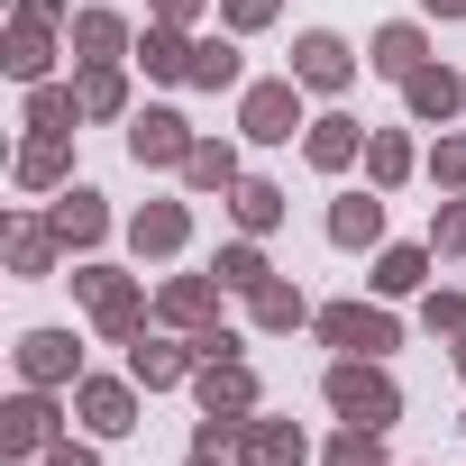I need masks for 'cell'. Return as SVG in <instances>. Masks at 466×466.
<instances>
[{"mask_svg":"<svg viewBox=\"0 0 466 466\" xmlns=\"http://www.w3.org/2000/svg\"><path fill=\"white\" fill-rule=\"evenodd\" d=\"M19 375H28V384H65V375H83V348H74L65 329H28V339H19Z\"/></svg>","mask_w":466,"mask_h":466,"instance_id":"30bf717a","label":"cell"},{"mask_svg":"<svg viewBox=\"0 0 466 466\" xmlns=\"http://www.w3.org/2000/svg\"><path fill=\"white\" fill-rule=\"evenodd\" d=\"M320 339H329V348H348V357H384L402 329H393V311H366V302H329V311H320Z\"/></svg>","mask_w":466,"mask_h":466,"instance_id":"3957f363","label":"cell"},{"mask_svg":"<svg viewBox=\"0 0 466 466\" xmlns=\"http://www.w3.org/2000/svg\"><path fill=\"white\" fill-rule=\"evenodd\" d=\"M420 320H430V329H466V293H430Z\"/></svg>","mask_w":466,"mask_h":466,"instance_id":"e575fe53","label":"cell"},{"mask_svg":"<svg viewBox=\"0 0 466 466\" xmlns=\"http://www.w3.org/2000/svg\"><path fill=\"white\" fill-rule=\"evenodd\" d=\"M183 174H192V192H238V156H228V147H210V137L183 156Z\"/></svg>","mask_w":466,"mask_h":466,"instance_id":"d4e9b609","label":"cell"},{"mask_svg":"<svg viewBox=\"0 0 466 466\" xmlns=\"http://www.w3.org/2000/svg\"><path fill=\"white\" fill-rule=\"evenodd\" d=\"M128 238H137V257H174V248L192 238V210H183V201H147Z\"/></svg>","mask_w":466,"mask_h":466,"instance_id":"7c38bea8","label":"cell"},{"mask_svg":"<svg viewBox=\"0 0 466 466\" xmlns=\"http://www.w3.org/2000/svg\"><path fill=\"white\" fill-rule=\"evenodd\" d=\"M128 156H137V165H183V156H192L183 110H137V119H128Z\"/></svg>","mask_w":466,"mask_h":466,"instance_id":"277c9868","label":"cell"},{"mask_svg":"<svg viewBox=\"0 0 466 466\" xmlns=\"http://www.w3.org/2000/svg\"><path fill=\"white\" fill-rule=\"evenodd\" d=\"M219 311V284L210 275H183V284H165V320H183V329H201Z\"/></svg>","mask_w":466,"mask_h":466,"instance_id":"603a6c76","label":"cell"},{"mask_svg":"<svg viewBox=\"0 0 466 466\" xmlns=\"http://www.w3.org/2000/svg\"><path fill=\"white\" fill-rule=\"evenodd\" d=\"M46 466H92V448H65V439H56V448H46Z\"/></svg>","mask_w":466,"mask_h":466,"instance_id":"ab89813d","label":"cell"},{"mask_svg":"<svg viewBox=\"0 0 466 466\" xmlns=\"http://www.w3.org/2000/svg\"><path fill=\"white\" fill-rule=\"evenodd\" d=\"M74 46H83V65H119V46H128V19H110V10H83V19H74Z\"/></svg>","mask_w":466,"mask_h":466,"instance_id":"ac0fdd59","label":"cell"},{"mask_svg":"<svg viewBox=\"0 0 466 466\" xmlns=\"http://www.w3.org/2000/svg\"><path fill=\"white\" fill-rule=\"evenodd\" d=\"M137 65H147V74H156V83H192V37H183V28H165V19H156V28H147V37H137Z\"/></svg>","mask_w":466,"mask_h":466,"instance_id":"5bb4252c","label":"cell"},{"mask_svg":"<svg viewBox=\"0 0 466 466\" xmlns=\"http://www.w3.org/2000/svg\"><path fill=\"white\" fill-rule=\"evenodd\" d=\"M348 74H357V56H348V46H339L329 28H311V37L293 46V83H311V92H339Z\"/></svg>","mask_w":466,"mask_h":466,"instance_id":"9c48e42d","label":"cell"},{"mask_svg":"<svg viewBox=\"0 0 466 466\" xmlns=\"http://www.w3.org/2000/svg\"><path fill=\"white\" fill-rule=\"evenodd\" d=\"M430 174H439V183H466V137H439V156H430Z\"/></svg>","mask_w":466,"mask_h":466,"instance_id":"d590c367","label":"cell"},{"mask_svg":"<svg viewBox=\"0 0 466 466\" xmlns=\"http://www.w3.org/2000/svg\"><path fill=\"white\" fill-rule=\"evenodd\" d=\"M46 56H56V46H46V19H19V28H10V74H19V83H37V74H46Z\"/></svg>","mask_w":466,"mask_h":466,"instance_id":"f1b7e54d","label":"cell"},{"mask_svg":"<svg viewBox=\"0 0 466 466\" xmlns=\"http://www.w3.org/2000/svg\"><path fill=\"white\" fill-rule=\"evenodd\" d=\"M192 466H219V448H192Z\"/></svg>","mask_w":466,"mask_h":466,"instance_id":"7bdbcfd3","label":"cell"},{"mask_svg":"<svg viewBox=\"0 0 466 466\" xmlns=\"http://www.w3.org/2000/svg\"><path fill=\"white\" fill-rule=\"evenodd\" d=\"M439 248L466 257V201H439Z\"/></svg>","mask_w":466,"mask_h":466,"instance_id":"74e56055","label":"cell"},{"mask_svg":"<svg viewBox=\"0 0 466 466\" xmlns=\"http://www.w3.org/2000/svg\"><path fill=\"white\" fill-rule=\"evenodd\" d=\"M201 411L248 420V411H257V375H248L238 357H201Z\"/></svg>","mask_w":466,"mask_h":466,"instance_id":"8992f818","label":"cell"},{"mask_svg":"<svg viewBox=\"0 0 466 466\" xmlns=\"http://www.w3.org/2000/svg\"><path fill=\"white\" fill-rule=\"evenodd\" d=\"M430 10H439V19H466V0H430Z\"/></svg>","mask_w":466,"mask_h":466,"instance_id":"b9f144b4","label":"cell"},{"mask_svg":"<svg viewBox=\"0 0 466 466\" xmlns=\"http://www.w3.org/2000/svg\"><path fill=\"white\" fill-rule=\"evenodd\" d=\"M74 293L92 302V320H101V339H128V329L147 320V293H137L128 275H110V266H92V275H74Z\"/></svg>","mask_w":466,"mask_h":466,"instance_id":"7a4b0ae2","label":"cell"},{"mask_svg":"<svg viewBox=\"0 0 466 466\" xmlns=\"http://www.w3.org/2000/svg\"><path fill=\"white\" fill-rule=\"evenodd\" d=\"M28 119H37V128H65V119H83V92H37Z\"/></svg>","mask_w":466,"mask_h":466,"instance_id":"836d02e7","label":"cell"},{"mask_svg":"<svg viewBox=\"0 0 466 466\" xmlns=\"http://www.w3.org/2000/svg\"><path fill=\"white\" fill-rule=\"evenodd\" d=\"M101 228H110L101 192H92V183H74V192L56 201V238H65V248H101Z\"/></svg>","mask_w":466,"mask_h":466,"instance_id":"4fadbf2b","label":"cell"},{"mask_svg":"<svg viewBox=\"0 0 466 466\" xmlns=\"http://www.w3.org/2000/svg\"><path fill=\"white\" fill-rule=\"evenodd\" d=\"M219 284H228V293H257V284H275V275H266V248H257V238L219 248Z\"/></svg>","mask_w":466,"mask_h":466,"instance_id":"4316f807","label":"cell"},{"mask_svg":"<svg viewBox=\"0 0 466 466\" xmlns=\"http://www.w3.org/2000/svg\"><path fill=\"white\" fill-rule=\"evenodd\" d=\"M0 439H10V457H37V448H56V402H46V393H19L10 411H0Z\"/></svg>","mask_w":466,"mask_h":466,"instance_id":"8fae6325","label":"cell"},{"mask_svg":"<svg viewBox=\"0 0 466 466\" xmlns=\"http://www.w3.org/2000/svg\"><path fill=\"white\" fill-rule=\"evenodd\" d=\"M366 174H375V192H393V183L411 174V137H402V128H384V137H366Z\"/></svg>","mask_w":466,"mask_h":466,"instance_id":"484cf974","label":"cell"},{"mask_svg":"<svg viewBox=\"0 0 466 466\" xmlns=\"http://www.w3.org/2000/svg\"><path fill=\"white\" fill-rule=\"evenodd\" d=\"M228 457H238V466H302L311 448H302V430H293V420H248Z\"/></svg>","mask_w":466,"mask_h":466,"instance_id":"ba28073f","label":"cell"},{"mask_svg":"<svg viewBox=\"0 0 466 466\" xmlns=\"http://www.w3.org/2000/svg\"><path fill=\"white\" fill-rule=\"evenodd\" d=\"M430 284V248H384L375 257V293H420Z\"/></svg>","mask_w":466,"mask_h":466,"instance_id":"7402d4cb","label":"cell"},{"mask_svg":"<svg viewBox=\"0 0 466 466\" xmlns=\"http://www.w3.org/2000/svg\"><path fill=\"white\" fill-rule=\"evenodd\" d=\"M19 19H65V0H19Z\"/></svg>","mask_w":466,"mask_h":466,"instance_id":"60d3db41","label":"cell"},{"mask_svg":"<svg viewBox=\"0 0 466 466\" xmlns=\"http://www.w3.org/2000/svg\"><path fill=\"white\" fill-rule=\"evenodd\" d=\"M56 248H65V238H56V219H19V228H10V266H19V275H46Z\"/></svg>","mask_w":466,"mask_h":466,"instance_id":"ffe728a7","label":"cell"},{"mask_svg":"<svg viewBox=\"0 0 466 466\" xmlns=\"http://www.w3.org/2000/svg\"><path fill=\"white\" fill-rule=\"evenodd\" d=\"M192 10H201V0H156V19H165V28H183Z\"/></svg>","mask_w":466,"mask_h":466,"instance_id":"f35d334b","label":"cell"},{"mask_svg":"<svg viewBox=\"0 0 466 466\" xmlns=\"http://www.w3.org/2000/svg\"><path fill=\"white\" fill-rule=\"evenodd\" d=\"M238 119H248V137H257V147H284V137L302 128V101H293V83H257Z\"/></svg>","mask_w":466,"mask_h":466,"instance_id":"52a82bcc","label":"cell"},{"mask_svg":"<svg viewBox=\"0 0 466 466\" xmlns=\"http://www.w3.org/2000/svg\"><path fill=\"white\" fill-rule=\"evenodd\" d=\"M357 147H366V128H357V119H311V137H302V156H311L320 174L357 165Z\"/></svg>","mask_w":466,"mask_h":466,"instance_id":"2e32d148","label":"cell"},{"mask_svg":"<svg viewBox=\"0 0 466 466\" xmlns=\"http://www.w3.org/2000/svg\"><path fill=\"white\" fill-rule=\"evenodd\" d=\"M329 402H339L348 420H366V430H393V420H402L393 375H384V366H366V357H339V366H329Z\"/></svg>","mask_w":466,"mask_h":466,"instance_id":"6da1fadb","label":"cell"},{"mask_svg":"<svg viewBox=\"0 0 466 466\" xmlns=\"http://www.w3.org/2000/svg\"><path fill=\"white\" fill-rule=\"evenodd\" d=\"M366 65H375V74H393V83H411V74H420V65H430V46H420V28H384V37H375V56H366Z\"/></svg>","mask_w":466,"mask_h":466,"instance_id":"d6986e66","label":"cell"},{"mask_svg":"<svg viewBox=\"0 0 466 466\" xmlns=\"http://www.w3.org/2000/svg\"><path fill=\"white\" fill-rule=\"evenodd\" d=\"M248 311H257V329H293V320H302V293H293V284H257Z\"/></svg>","mask_w":466,"mask_h":466,"instance_id":"1f68e13d","label":"cell"},{"mask_svg":"<svg viewBox=\"0 0 466 466\" xmlns=\"http://www.w3.org/2000/svg\"><path fill=\"white\" fill-rule=\"evenodd\" d=\"M228 201H238V228H248V238H266V228L284 219V192H275V183H238Z\"/></svg>","mask_w":466,"mask_h":466,"instance_id":"83f0119b","label":"cell"},{"mask_svg":"<svg viewBox=\"0 0 466 466\" xmlns=\"http://www.w3.org/2000/svg\"><path fill=\"white\" fill-rule=\"evenodd\" d=\"M329 238H339V248H375V238H384V201H375V192H348V201L329 210Z\"/></svg>","mask_w":466,"mask_h":466,"instance_id":"e0dca14e","label":"cell"},{"mask_svg":"<svg viewBox=\"0 0 466 466\" xmlns=\"http://www.w3.org/2000/svg\"><path fill=\"white\" fill-rule=\"evenodd\" d=\"M19 183H28V192L65 183V128H37V147H19Z\"/></svg>","mask_w":466,"mask_h":466,"instance_id":"44dd1931","label":"cell"},{"mask_svg":"<svg viewBox=\"0 0 466 466\" xmlns=\"http://www.w3.org/2000/svg\"><path fill=\"white\" fill-rule=\"evenodd\" d=\"M402 101H411V119H448V110L466 101V83H457L448 65H420V74L402 83Z\"/></svg>","mask_w":466,"mask_h":466,"instance_id":"9a60e30c","label":"cell"},{"mask_svg":"<svg viewBox=\"0 0 466 466\" xmlns=\"http://www.w3.org/2000/svg\"><path fill=\"white\" fill-rule=\"evenodd\" d=\"M192 83H201V92H228V83H238V46L201 37V46H192Z\"/></svg>","mask_w":466,"mask_h":466,"instance_id":"4dcf8cb0","label":"cell"},{"mask_svg":"<svg viewBox=\"0 0 466 466\" xmlns=\"http://www.w3.org/2000/svg\"><path fill=\"white\" fill-rule=\"evenodd\" d=\"M128 375H137L147 393H156V384H183V375H192V348H165V339H156V348H128Z\"/></svg>","mask_w":466,"mask_h":466,"instance_id":"cb8c5ba5","label":"cell"},{"mask_svg":"<svg viewBox=\"0 0 466 466\" xmlns=\"http://www.w3.org/2000/svg\"><path fill=\"white\" fill-rule=\"evenodd\" d=\"M119 110H128L119 65H92V74H83V119H119Z\"/></svg>","mask_w":466,"mask_h":466,"instance_id":"f546056e","label":"cell"},{"mask_svg":"<svg viewBox=\"0 0 466 466\" xmlns=\"http://www.w3.org/2000/svg\"><path fill=\"white\" fill-rule=\"evenodd\" d=\"M329 466H384V430H366V420H348V430L329 439Z\"/></svg>","mask_w":466,"mask_h":466,"instance_id":"d6a6232c","label":"cell"},{"mask_svg":"<svg viewBox=\"0 0 466 466\" xmlns=\"http://www.w3.org/2000/svg\"><path fill=\"white\" fill-rule=\"evenodd\" d=\"M74 411H83L101 439L137 430V393H128V384H110V375H74Z\"/></svg>","mask_w":466,"mask_h":466,"instance_id":"5b68a950","label":"cell"},{"mask_svg":"<svg viewBox=\"0 0 466 466\" xmlns=\"http://www.w3.org/2000/svg\"><path fill=\"white\" fill-rule=\"evenodd\" d=\"M219 19H228V28H266L275 0H219Z\"/></svg>","mask_w":466,"mask_h":466,"instance_id":"8d00e7d4","label":"cell"},{"mask_svg":"<svg viewBox=\"0 0 466 466\" xmlns=\"http://www.w3.org/2000/svg\"><path fill=\"white\" fill-rule=\"evenodd\" d=\"M457 375H466V348H457Z\"/></svg>","mask_w":466,"mask_h":466,"instance_id":"ee69618b","label":"cell"}]
</instances>
